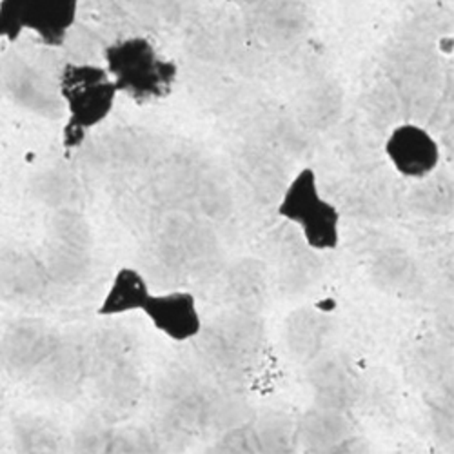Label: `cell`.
<instances>
[{"label": "cell", "mask_w": 454, "mask_h": 454, "mask_svg": "<svg viewBox=\"0 0 454 454\" xmlns=\"http://www.w3.org/2000/svg\"><path fill=\"white\" fill-rule=\"evenodd\" d=\"M142 311L151 320V324L162 334L175 340V342L192 340L202 329L197 300L187 291L151 294Z\"/></svg>", "instance_id": "6"}, {"label": "cell", "mask_w": 454, "mask_h": 454, "mask_svg": "<svg viewBox=\"0 0 454 454\" xmlns=\"http://www.w3.org/2000/svg\"><path fill=\"white\" fill-rule=\"evenodd\" d=\"M386 155L402 176L426 178L440 162V145L424 128L402 124L387 137Z\"/></svg>", "instance_id": "5"}, {"label": "cell", "mask_w": 454, "mask_h": 454, "mask_svg": "<svg viewBox=\"0 0 454 454\" xmlns=\"http://www.w3.org/2000/svg\"><path fill=\"white\" fill-rule=\"evenodd\" d=\"M59 95L67 111L64 147L71 151L111 115L121 93L104 66L67 62L59 74Z\"/></svg>", "instance_id": "2"}, {"label": "cell", "mask_w": 454, "mask_h": 454, "mask_svg": "<svg viewBox=\"0 0 454 454\" xmlns=\"http://www.w3.org/2000/svg\"><path fill=\"white\" fill-rule=\"evenodd\" d=\"M104 67L119 93L138 104L166 98L176 82L178 67L145 36H126L102 51Z\"/></svg>", "instance_id": "1"}, {"label": "cell", "mask_w": 454, "mask_h": 454, "mask_svg": "<svg viewBox=\"0 0 454 454\" xmlns=\"http://www.w3.org/2000/svg\"><path fill=\"white\" fill-rule=\"evenodd\" d=\"M278 215L301 227L309 247L331 251L340 244V213L320 195L318 178L311 168L301 169L287 185Z\"/></svg>", "instance_id": "4"}, {"label": "cell", "mask_w": 454, "mask_h": 454, "mask_svg": "<svg viewBox=\"0 0 454 454\" xmlns=\"http://www.w3.org/2000/svg\"><path fill=\"white\" fill-rule=\"evenodd\" d=\"M81 0H0V39L15 44L24 33L62 48L77 26Z\"/></svg>", "instance_id": "3"}, {"label": "cell", "mask_w": 454, "mask_h": 454, "mask_svg": "<svg viewBox=\"0 0 454 454\" xmlns=\"http://www.w3.org/2000/svg\"><path fill=\"white\" fill-rule=\"evenodd\" d=\"M151 296L145 278L133 268H122L113 278L107 294L98 308V315L115 317L131 311H142Z\"/></svg>", "instance_id": "7"}]
</instances>
